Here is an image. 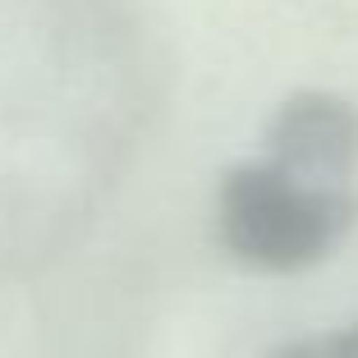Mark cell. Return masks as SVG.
<instances>
[{"label":"cell","mask_w":358,"mask_h":358,"mask_svg":"<svg viewBox=\"0 0 358 358\" xmlns=\"http://www.w3.org/2000/svg\"><path fill=\"white\" fill-rule=\"evenodd\" d=\"M358 221V193L313 189L271 161L234 166L216 193V230L234 262L289 275L317 266Z\"/></svg>","instance_id":"1"},{"label":"cell","mask_w":358,"mask_h":358,"mask_svg":"<svg viewBox=\"0 0 358 358\" xmlns=\"http://www.w3.org/2000/svg\"><path fill=\"white\" fill-rule=\"evenodd\" d=\"M271 358H358V317L345 322L340 331H322V336H303L280 345Z\"/></svg>","instance_id":"3"},{"label":"cell","mask_w":358,"mask_h":358,"mask_svg":"<svg viewBox=\"0 0 358 358\" xmlns=\"http://www.w3.org/2000/svg\"><path fill=\"white\" fill-rule=\"evenodd\" d=\"M313 189L354 193L358 179V106L336 92H294L266 120V157Z\"/></svg>","instance_id":"2"}]
</instances>
